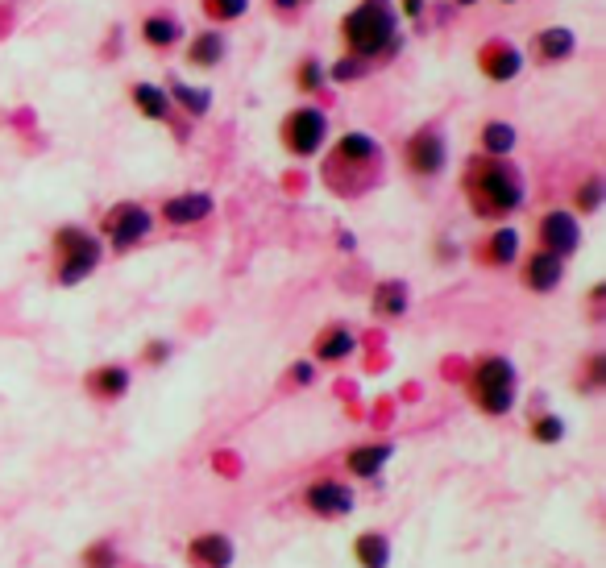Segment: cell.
<instances>
[{"label":"cell","instance_id":"1","mask_svg":"<svg viewBox=\"0 0 606 568\" xmlns=\"http://www.w3.org/2000/svg\"><path fill=\"white\" fill-rule=\"evenodd\" d=\"M461 191L465 204L482 220H507L511 212L523 208V195H528L519 166L511 158H470L461 175Z\"/></svg>","mask_w":606,"mask_h":568},{"label":"cell","instance_id":"2","mask_svg":"<svg viewBox=\"0 0 606 568\" xmlns=\"http://www.w3.org/2000/svg\"><path fill=\"white\" fill-rule=\"evenodd\" d=\"M341 38L349 59H387V54L399 50V17L391 13V0H362L357 9L345 13L341 21Z\"/></svg>","mask_w":606,"mask_h":568},{"label":"cell","instance_id":"3","mask_svg":"<svg viewBox=\"0 0 606 568\" xmlns=\"http://www.w3.org/2000/svg\"><path fill=\"white\" fill-rule=\"evenodd\" d=\"M378 162H382V146L370 133H345L324 162V183L337 195H357L374 183Z\"/></svg>","mask_w":606,"mask_h":568},{"label":"cell","instance_id":"4","mask_svg":"<svg viewBox=\"0 0 606 568\" xmlns=\"http://www.w3.org/2000/svg\"><path fill=\"white\" fill-rule=\"evenodd\" d=\"M470 399L478 411L486 415H507L519 399V374H515V365L499 353H490L474 365V374H470Z\"/></svg>","mask_w":606,"mask_h":568},{"label":"cell","instance_id":"5","mask_svg":"<svg viewBox=\"0 0 606 568\" xmlns=\"http://www.w3.org/2000/svg\"><path fill=\"white\" fill-rule=\"evenodd\" d=\"M100 258H104V241L96 233L75 229V224L54 233V278H59L63 287H75V282L92 278Z\"/></svg>","mask_w":606,"mask_h":568},{"label":"cell","instance_id":"6","mask_svg":"<svg viewBox=\"0 0 606 568\" xmlns=\"http://www.w3.org/2000/svg\"><path fill=\"white\" fill-rule=\"evenodd\" d=\"M279 141H283V150L295 154V158H316L324 150V141H328V112L312 108V104L287 112V121L279 129Z\"/></svg>","mask_w":606,"mask_h":568},{"label":"cell","instance_id":"7","mask_svg":"<svg viewBox=\"0 0 606 568\" xmlns=\"http://www.w3.org/2000/svg\"><path fill=\"white\" fill-rule=\"evenodd\" d=\"M403 162H407L411 175H420V179L440 175V170H445V162H449L445 133L432 129V125H428V129H420V133H411V137L403 141Z\"/></svg>","mask_w":606,"mask_h":568},{"label":"cell","instance_id":"8","mask_svg":"<svg viewBox=\"0 0 606 568\" xmlns=\"http://www.w3.org/2000/svg\"><path fill=\"white\" fill-rule=\"evenodd\" d=\"M154 229V216L142 204H117L104 212V237L113 249H133L137 241H146Z\"/></svg>","mask_w":606,"mask_h":568},{"label":"cell","instance_id":"9","mask_svg":"<svg viewBox=\"0 0 606 568\" xmlns=\"http://www.w3.org/2000/svg\"><path fill=\"white\" fill-rule=\"evenodd\" d=\"M536 233H540V249L544 253H553V258H573L577 245H582V224H577L573 212L565 208H553V212H544L540 224H536Z\"/></svg>","mask_w":606,"mask_h":568},{"label":"cell","instance_id":"10","mask_svg":"<svg viewBox=\"0 0 606 568\" xmlns=\"http://www.w3.org/2000/svg\"><path fill=\"white\" fill-rule=\"evenodd\" d=\"M353 486H345L341 477H320V481H312L308 490H303V506L312 510V515H320V519H345V515H353Z\"/></svg>","mask_w":606,"mask_h":568},{"label":"cell","instance_id":"11","mask_svg":"<svg viewBox=\"0 0 606 568\" xmlns=\"http://www.w3.org/2000/svg\"><path fill=\"white\" fill-rule=\"evenodd\" d=\"M478 71H482L490 83H511V79L523 71V50L511 46L507 38H490V42H482V50H478Z\"/></svg>","mask_w":606,"mask_h":568},{"label":"cell","instance_id":"12","mask_svg":"<svg viewBox=\"0 0 606 568\" xmlns=\"http://www.w3.org/2000/svg\"><path fill=\"white\" fill-rule=\"evenodd\" d=\"M233 560H237V544L225 531L191 535V544H187V564L191 568H233Z\"/></svg>","mask_w":606,"mask_h":568},{"label":"cell","instance_id":"13","mask_svg":"<svg viewBox=\"0 0 606 568\" xmlns=\"http://www.w3.org/2000/svg\"><path fill=\"white\" fill-rule=\"evenodd\" d=\"M561 278H565V262L553 258V253H544L536 249L528 262H523V287L536 291V295H548V291H557L561 287Z\"/></svg>","mask_w":606,"mask_h":568},{"label":"cell","instance_id":"14","mask_svg":"<svg viewBox=\"0 0 606 568\" xmlns=\"http://www.w3.org/2000/svg\"><path fill=\"white\" fill-rule=\"evenodd\" d=\"M212 195H204V191H187V195H171L167 204H162V220L167 224H200V220H208L212 216Z\"/></svg>","mask_w":606,"mask_h":568},{"label":"cell","instance_id":"15","mask_svg":"<svg viewBox=\"0 0 606 568\" xmlns=\"http://www.w3.org/2000/svg\"><path fill=\"white\" fill-rule=\"evenodd\" d=\"M129 386H133V374H129L125 365H96L92 374H88V394H92V399H100V403L125 399Z\"/></svg>","mask_w":606,"mask_h":568},{"label":"cell","instance_id":"16","mask_svg":"<svg viewBox=\"0 0 606 568\" xmlns=\"http://www.w3.org/2000/svg\"><path fill=\"white\" fill-rule=\"evenodd\" d=\"M316 361H328V365H337V361H349L357 353V332L345 328V324H328L320 336H316V345H312Z\"/></svg>","mask_w":606,"mask_h":568},{"label":"cell","instance_id":"17","mask_svg":"<svg viewBox=\"0 0 606 568\" xmlns=\"http://www.w3.org/2000/svg\"><path fill=\"white\" fill-rule=\"evenodd\" d=\"M519 258V233L515 229H507V224H499L482 245H478V262L482 266H490V270H503V266H511Z\"/></svg>","mask_w":606,"mask_h":568},{"label":"cell","instance_id":"18","mask_svg":"<svg viewBox=\"0 0 606 568\" xmlns=\"http://www.w3.org/2000/svg\"><path fill=\"white\" fill-rule=\"evenodd\" d=\"M573 50H577V38H573V30H565V25L532 34V59L536 63H565Z\"/></svg>","mask_w":606,"mask_h":568},{"label":"cell","instance_id":"19","mask_svg":"<svg viewBox=\"0 0 606 568\" xmlns=\"http://www.w3.org/2000/svg\"><path fill=\"white\" fill-rule=\"evenodd\" d=\"M391 457H395V444H357V448H349L345 469L353 477H374V473L387 469Z\"/></svg>","mask_w":606,"mask_h":568},{"label":"cell","instance_id":"20","mask_svg":"<svg viewBox=\"0 0 606 568\" xmlns=\"http://www.w3.org/2000/svg\"><path fill=\"white\" fill-rule=\"evenodd\" d=\"M407 303H411V291H407V282H399V278L378 282L374 295H370L374 316H382V320H399L403 311H407Z\"/></svg>","mask_w":606,"mask_h":568},{"label":"cell","instance_id":"21","mask_svg":"<svg viewBox=\"0 0 606 568\" xmlns=\"http://www.w3.org/2000/svg\"><path fill=\"white\" fill-rule=\"evenodd\" d=\"M225 50H229L225 34H220V30H204V34L191 38V46H187V63L200 67V71L220 67V63H225Z\"/></svg>","mask_w":606,"mask_h":568},{"label":"cell","instance_id":"22","mask_svg":"<svg viewBox=\"0 0 606 568\" xmlns=\"http://www.w3.org/2000/svg\"><path fill=\"white\" fill-rule=\"evenodd\" d=\"M142 42L154 50H171L175 42H183V21L175 13H150L142 21Z\"/></svg>","mask_w":606,"mask_h":568},{"label":"cell","instance_id":"23","mask_svg":"<svg viewBox=\"0 0 606 568\" xmlns=\"http://www.w3.org/2000/svg\"><path fill=\"white\" fill-rule=\"evenodd\" d=\"M129 100H133V108L142 112V117H150V121H167V117H171V96H167V88H158V83H133Z\"/></svg>","mask_w":606,"mask_h":568},{"label":"cell","instance_id":"24","mask_svg":"<svg viewBox=\"0 0 606 568\" xmlns=\"http://www.w3.org/2000/svg\"><path fill=\"white\" fill-rule=\"evenodd\" d=\"M353 560L362 568H391V539L382 531H362L353 539Z\"/></svg>","mask_w":606,"mask_h":568},{"label":"cell","instance_id":"25","mask_svg":"<svg viewBox=\"0 0 606 568\" xmlns=\"http://www.w3.org/2000/svg\"><path fill=\"white\" fill-rule=\"evenodd\" d=\"M478 141H482V158H507V154L515 150L519 133H515V125H507V121H486L482 133H478Z\"/></svg>","mask_w":606,"mask_h":568},{"label":"cell","instance_id":"26","mask_svg":"<svg viewBox=\"0 0 606 568\" xmlns=\"http://www.w3.org/2000/svg\"><path fill=\"white\" fill-rule=\"evenodd\" d=\"M167 96H175V104H183L191 117H204V112L212 108V92L208 88H191V83H179V79L167 88Z\"/></svg>","mask_w":606,"mask_h":568},{"label":"cell","instance_id":"27","mask_svg":"<svg viewBox=\"0 0 606 568\" xmlns=\"http://www.w3.org/2000/svg\"><path fill=\"white\" fill-rule=\"evenodd\" d=\"M200 9L208 21H237L250 13V0H200Z\"/></svg>","mask_w":606,"mask_h":568},{"label":"cell","instance_id":"28","mask_svg":"<svg viewBox=\"0 0 606 568\" xmlns=\"http://www.w3.org/2000/svg\"><path fill=\"white\" fill-rule=\"evenodd\" d=\"M602 195H606V187H602V179H598V175H590V179H586L582 187H577V191H573V208L590 216V212H598V208H602Z\"/></svg>","mask_w":606,"mask_h":568},{"label":"cell","instance_id":"29","mask_svg":"<svg viewBox=\"0 0 606 568\" xmlns=\"http://www.w3.org/2000/svg\"><path fill=\"white\" fill-rule=\"evenodd\" d=\"M532 440L536 444H561L565 440V419L561 415H536L532 419Z\"/></svg>","mask_w":606,"mask_h":568},{"label":"cell","instance_id":"30","mask_svg":"<svg viewBox=\"0 0 606 568\" xmlns=\"http://www.w3.org/2000/svg\"><path fill=\"white\" fill-rule=\"evenodd\" d=\"M121 564V552L113 539H96V544L84 552V568H117Z\"/></svg>","mask_w":606,"mask_h":568},{"label":"cell","instance_id":"31","mask_svg":"<svg viewBox=\"0 0 606 568\" xmlns=\"http://www.w3.org/2000/svg\"><path fill=\"white\" fill-rule=\"evenodd\" d=\"M366 71H370V63H362V59H349V54H345V59H337L333 67H324V75L333 79V83H357V79H362Z\"/></svg>","mask_w":606,"mask_h":568},{"label":"cell","instance_id":"32","mask_svg":"<svg viewBox=\"0 0 606 568\" xmlns=\"http://www.w3.org/2000/svg\"><path fill=\"white\" fill-rule=\"evenodd\" d=\"M324 63H316V59H308V63H299V71H295V83H299V92H320L324 88Z\"/></svg>","mask_w":606,"mask_h":568},{"label":"cell","instance_id":"33","mask_svg":"<svg viewBox=\"0 0 606 568\" xmlns=\"http://www.w3.org/2000/svg\"><path fill=\"white\" fill-rule=\"evenodd\" d=\"M606 382V357L602 353H594L590 357V365H586V390H598Z\"/></svg>","mask_w":606,"mask_h":568},{"label":"cell","instance_id":"34","mask_svg":"<svg viewBox=\"0 0 606 568\" xmlns=\"http://www.w3.org/2000/svg\"><path fill=\"white\" fill-rule=\"evenodd\" d=\"M291 382H299V386L308 382V386H312V382H316V365H312V361H295V365H291Z\"/></svg>","mask_w":606,"mask_h":568},{"label":"cell","instance_id":"35","mask_svg":"<svg viewBox=\"0 0 606 568\" xmlns=\"http://www.w3.org/2000/svg\"><path fill=\"white\" fill-rule=\"evenodd\" d=\"M167 357H171V345H167V340H154V345L146 349V361H150V365H162Z\"/></svg>","mask_w":606,"mask_h":568},{"label":"cell","instance_id":"36","mask_svg":"<svg viewBox=\"0 0 606 568\" xmlns=\"http://www.w3.org/2000/svg\"><path fill=\"white\" fill-rule=\"evenodd\" d=\"M424 5H428V0H403V13H407V17H420Z\"/></svg>","mask_w":606,"mask_h":568},{"label":"cell","instance_id":"37","mask_svg":"<svg viewBox=\"0 0 606 568\" xmlns=\"http://www.w3.org/2000/svg\"><path fill=\"white\" fill-rule=\"evenodd\" d=\"M299 5V0H270V9H279V13H291Z\"/></svg>","mask_w":606,"mask_h":568},{"label":"cell","instance_id":"38","mask_svg":"<svg viewBox=\"0 0 606 568\" xmlns=\"http://www.w3.org/2000/svg\"><path fill=\"white\" fill-rule=\"evenodd\" d=\"M337 245H341V249H353V233H337Z\"/></svg>","mask_w":606,"mask_h":568},{"label":"cell","instance_id":"39","mask_svg":"<svg viewBox=\"0 0 606 568\" xmlns=\"http://www.w3.org/2000/svg\"><path fill=\"white\" fill-rule=\"evenodd\" d=\"M457 5H478V0H457Z\"/></svg>","mask_w":606,"mask_h":568},{"label":"cell","instance_id":"40","mask_svg":"<svg viewBox=\"0 0 606 568\" xmlns=\"http://www.w3.org/2000/svg\"><path fill=\"white\" fill-rule=\"evenodd\" d=\"M499 5H515V0H499Z\"/></svg>","mask_w":606,"mask_h":568}]
</instances>
